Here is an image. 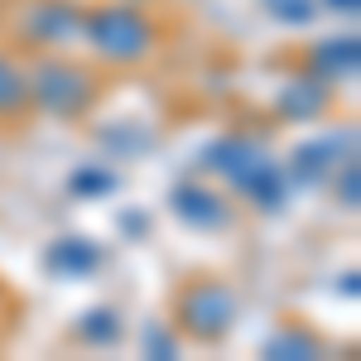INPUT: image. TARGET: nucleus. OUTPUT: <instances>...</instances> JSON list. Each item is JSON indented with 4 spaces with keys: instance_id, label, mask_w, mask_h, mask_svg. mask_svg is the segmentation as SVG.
Instances as JSON below:
<instances>
[{
    "instance_id": "nucleus-2",
    "label": "nucleus",
    "mask_w": 361,
    "mask_h": 361,
    "mask_svg": "<svg viewBox=\"0 0 361 361\" xmlns=\"http://www.w3.org/2000/svg\"><path fill=\"white\" fill-rule=\"evenodd\" d=\"M87 44L111 63H140V58L154 49V25L140 15L135 5H102V10H87L82 20Z\"/></svg>"
},
{
    "instance_id": "nucleus-4",
    "label": "nucleus",
    "mask_w": 361,
    "mask_h": 361,
    "mask_svg": "<svg viewBox=\"0 0 361 361\" xmlns=\"http://www.w3.org/2000/svg\"><path fill=\"white\" fill-rule=\"evenodd\" d=\"M178 323L202 342H217V337L236 323V299L226 284H193L183 299H178Z\"/></svg>"
},
{
    "instance_id": "nucleus-6",
    "label": "nucleus",
    "mask_w": 361,
    "mask_h": 361,
    "mask_svg": "<svg viewBox=\"0 0 361 361\" xmlns=\"http://www.w3.org/2000/svg\"><path fill=\"white\" fill-rule=\"evenodd\" d=\"M78 29H82V15H78V5L49 0V5H34V10H29L25 34L34 39V44H63V39H73Z\"/></svg>"
},
{
    "instance_id": "nucleus-17",
    "label": "nucleus",
    "mask_w": 361,
    "mask_h": 361,
    "mask_svg": "<svg viewBox=\"0 0 361 361\" xmlns=\"http://www.w3.org/2000/svg\"><path fill=\"white\" fill-rule=\"evenodd\" d=\"M328 5H333V10H342V15H357L361 0H328Z\"/></svg>"
},
{
    "instance_id": "nucleus-8",
    "label": "nucleus",
    "mask_w": 361,
    "mask_h": 361,
    "mask_svg": "<svg viewBox=\"0 0 361 361\" xmlns=\"http://www.w3.org/2000/svg\"><path fill=\"white\" fill-rule=\"evenodd\" d=\"M97 265H102V250L92 246V241H82V236H63L49 250V270L54 275H87Z\"/></svg>"
},
{
    "instance_id": "nucleus-16",
    "label": "nucleus",
    "mask_w": 361,
    "mask_h": 361,
    "mask_svg": "<svg viewBox=\"0 0 361 361\" xmlns=\"http://www.w3.org/2000/svg\"><path fill=\"white\" fill-rule=\"evenodd\" d=\"M145 347H154L159 357H173V342H169L164 333H145Z\"/></svg>"
},
{
    "instance_id": "nucleus-1",
    "label": "nucleus",
    "mask_w": 361,
    "mask_h": 361,
    "mask_svg": "<svg viewBox=\"0 0 361 361\" xmlns=\"http://www.w3.org/2000/svg\"><path fill=\"white\" fill-rule=\"evenodd\" d=\"M207 164L217 169L231 188L250 193L260 207H279V202H284V173L270 164V154H265L255 140L231 135V140H222V145H212Z\"/></svg>"
},
{
    "instance_id": "nucleus-12",
    "label": "nucleus",
    "mask_w": 361,
    "mask_h": 361,
    "mask_svg": "<svg viewBox=\"0 0 361 361\" xmlns=\"http://www.w3.org/2000/svg\"><path fill=\"white\" fill-rule=\"evenodd\" d=\"M313 352H318V342L308 333H299V328H289V333H279V337L265 342V357H279V361H304V357H313Z\"/></svg>"
},
{
    "instance_id": "nucleus-15",
    "label": "nucleus",
    "mask_w": 361,
    "mask_h": 361,
    "mask_svg": "<svg viewBox=\"0 0 361 361\" xmlns=\"http://www.w3.org/2000/svg\"><path fill=\"white\" fill-rule=\"evenodd\" d=\"M116 188V173L111 169H82L73 178V193H111Z\"/></svg>"
},
{
    "instance_id": "nucleus-10",
    "label": "nucleus",
    "mask_w": 361,
    "mask_h": 361,
    "mask_svg": "<svg viewBox=\"0 0 361 361\" xmlns=\"http://www.w3.org/2000/svg\"><path fill=\"white\" fill-rule=\"evenodd\" d=\"M323 106H328V87H323V78L289 82V87H284V97H279V111H284V116H299V121L323 116Z\"/></svg>"
},
{
    "instance_id": "nucleus-13",
    "label": "nucleus",
    "mask_w": 361,
    "mask_h": 361,
    "mask_svg": "<svg viewBox=\"0 0 361 361\" xmlns=\"http://www.w3.org/2000/svg\"><path fill=\"white\" fill-rule=\"evenodd\" d=\"M78 333H82L87 342H116V337H121V323H116L111 308H92L82 323H78Z\"/></svg>"
},
{
    "instance_id": "nucleus-5",
    "label": "nucleus",
    "mask_w": 361,
    "mask_h": 361,
    "mask_svg": "<svg viewBox=\"0 0 361 361\" xmlns=\"http://www.w3.org/2000/svg\"><path fill=\"white\" fill-rule=\"evenodd\" d=\"M352 159V130L347 135H323V140H308L299 145V154H294V178H304V183H318L323 173H333Z\"/></svg>"
},
{
    "instance_id": "nucleus-11",
    "label": "nucleus",
    "mask_w": 361,
    "mask_h": 361,
    "mask_svg": "<svg viewBox=\"0 0 361 361\" xmlns=\"http://www.w3.org/2000/svg\"><path fill=\"white\" fill-rule=\"evenodd\" d=\"M25 102H29V78L10 58H0V116H15Z\"/></svg>"
},
{
    "instance_id": "nucleus-9",
    "label": "nucleus",
    "mask_w": 361,
    "mask_h": 361,
    "mask_svg": "<svg viewBox=\"0 0 361 361\" xmlns=\"http://www.w3.org/2000/svg\"><path fill=\"white\" fill-rule=\"evenodd\" d=\"M173 212L183 217L188 226H222L226 222V202L202 188H178L173 193Z\"/></svg>"
},
{
    "instance_id": "nucleus-3",
    "label": "nucleus",
    "mask_w": 361,
    "mask_h": 361,
    "mask_svg": "<svg viewBox=\"0 0 361 361\" xmlns=\"http://www.w3.org/2000/svg\"><path fill=\"white\" fill-rule=\"evenodd\" d=\"M29 97L54 116H82L87 106H92V97H97V82H92V73L54 58V63H39V68H34Z\"/></svg>"
},
{
    "instance_id": "nucleus-14",
    "label": "nucleus",
    "mask_w": 361,
    "mask_h": 361,
    "mask_svg": "<svg viewBox=\"0 0 361 361\" xmlns=\"http://www.w3.org/2000/svg\"><path fill=\"white\" fill-rule=\"evenodd\" d=\"M265 10L284 25H308L313 20V0H265Z\"/></svg>"
},
{
    "instance_id": "nucleus-7",
    "label": "nucleus",
    "mask_w": 361,
    "mask_h": 361,
    "mask_svg": "<svg viewBox=\"0 0 361 361\" xmlns=\"http://www.w3.org/2000/svg\"><path fill=\"white\" fill-rule=\"evenodd\" d=\"M308 63H313V73H318L323 82L357 78V39H333V44H318Z\"/></svg>"
}]
</instances>
